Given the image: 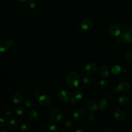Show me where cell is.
<instances>
[{
  "instance_id": "cell-1",
  "label": "cell",
  "mask_w": 132,
  "mask_h": 132,
  "mask_svg": "<svg viewBox=\"0 0 132 132\" xmlns=\"http://www.w3.org/2000/svg\"><path fill=\"white\" fill-rule=\"evenodd\" d=\"M65 81L69 87H77L79 83V76L77 72H72L67 75Z\"/></svg>"
},
{
  "instance_id": "cell-2",
  "label": "cell",
  "mask_w": 132,
  "mask_h": 132,
  "mask_svg": "<svg viewBox=\"0 0 132 132\" xmlns=\"http://www.w3.org/2000/svg\"><path fill=\"white\" fill-rule=\"evenodd\" d=\"M49 118L54 122H59L62 119V114L58 109L53 108L49 112Z\"/></svg>"
},
{
  "instance_id": "cell-3",
  "label": "cell",
  "mask_w": 132,
  "mask_h": 132,
  "mask_svg": "<svg viewBox=\"0 0 132 132\" xmlns=\"http://www.w3.org/2000/svg\"><path fill=\"white\" fill-rule=\"evenodd\" d=\"M71 93L68 90H61L58 94V97L61 101L69 102L72 99Z\"/></svg>"
},
{
  "instance_id": "cell-4",
  "label": "cell",
  "mask_w": 132,
  "mask_h": 132,
  "mask_svg": "<svg viewBox=\"0 0 132 132\" xmlns=\"http://www.w3.org/2000/svg\"><path fill=\"white\" fill-rule=\"evenodd\" d=\"M52 102V97L47 94H43L39 98V103L42 106H47L51 104Z\"/></svg>"
},
{
  "instance_id": "cell-5",
  "label": "cell",
  "mask_w": 132,
  "mask_h": 132,
  "mask_svg": "<svg viewBox=\"0 0 132 132\" xmlns=\"http://www.w3.org/2000/svg\"><path fill=\"white\" fill-rule=\"evenodd\" d=\"M130 86L128 82L123 81L120 82L117 87L113 90L114 92H121V93H125L128 91L129 89Z\"/></svg>"
},
{
  "instance_id": "cell-6",
  "label": "cell",
  "mask_w": 132,
  "mask_h": 132,
  "mask_svg": "<svg viewBox=\"0 0 132 132\" xmlns=\"http://www.w3.org/2000/svg\"><path fill=\"white\" fill-rule=\"evenodd\" d=\"M86 108L91 112H94L96 111L98 108V105L96 102L93 99H89L86 103Z\"/></svg>"
},
{
  "instance_id": "cell-7",
  "label": "cell",
  "mask_w": 132,
  "mask_h": 132,
  "mask_svg": "<svg viewBox=\"0 0 132 132\" xmlns=\"http://www.w3.org/2000/svg\"><path fill=\"white\" fill-rule=\"evenodd\" d=\"M121 37L124 42H132V31L130 30H126L123 31L121 34Z\"/></svg>"
},
{
  "instance_id": "cell-8",
  "label": "cell",
  "mask_w": 132,
  "mask_h": 132,
  "mask_svg": "<svg viewBox=\"0 0 132 132\" xmlns=\"http://www.w3.org/2000/svg\"><path fill=\"white\" fill-rule=\"evenodd\" d=\"M97 69V65L94 63H93V62H91L87 64L85 66L84 69L85 72L87 74H90V75H92L95 73L96 72Z\"/></svg>"
},
{
  "instance_id": "cell-9",
  "label": "cell",
  "mask_w": 132,
  "mask_h": 132,
  "mask_svg": "<svg viewBox=\"0 0 132 132\" xmlns=\"http://www.w3.org/2000/svg\"><path fill=\"white\" fill-rule=\"evenodd\" d=\"M93 25V22L91 20L85 19L81 22L80 26L82 30H88L90 29L92 27Z\"/></svg>"
},
{
  "instance_id": "cell-10",
  "label": "cell",
  "mask_w": 132,
  "mask_h": 132,
  "mask_svg": "<svg viewBox=\"0 0 132 132\" xmlns=\"http://www.w3.org/2000/svg\"><path fill=\"white\" fill-rule=\"evenodd\" d=\"M86 114V111L84 109H79L76 110L73 113L74 118L77 121L82 120Z\"/></svg>"
},
{
  "instance_id": "cell-11",
  "label": "cell",
  "mask_w": 132,
  "mask_h": 132,
  "mask_svg": "<svg viewBox=\"0 0 132 132\" xmlns=\"http://www.w3.org/2000/svg\"><path fill=\"white\" fill-rule=\"evenodd\" d=\"M114 118L118 121L122 122L125 120L126 116L125 113L120 109H117L113 113Z\"/></svg>"
},
{
  "instance_id": "cell-12",
  "label": "cell",
  "mask_w": 132,
  "mask_h": 132,
  "mask_svg": "<svg viewBox=\"0 0 132 132\" xmlns=\"http://www.w3.org/2000/svg\"><path fill=\"white\" fill-rule=\"evenodd\" d=\"M109 32L110 35L113 36L117 37L121 32V30L119 27L116 25H111L108 28Z\"/></svg>"
},
{
  "instance_id": "cell-13",
  "label": "cell",
  "mask_w": 132,
  "mask_h": 132,
  "mask_svg": "<svg viewBox=\"0 0 132 132\" xmlns=\"http://www.w3.org/2000/svg\"><path fill=\"white\" fill-rule=\"evenodd\" d=\"M98 108L102 111H105L108 107V102L107 98H101L98 103Z\"/></svg>"
},
{
  "instance_id": "cell-14",
  "label": "cell",
  "mask_w": 132,
  "mask_h": 132,
  "mask_svg": "<svg viewBox=\"0 0 132 132\" xmlns=\"http://www.w3.org/2000/svg\"><path fill=\"white\" fill-rule=\"evenodd\" d=\"M20 121L18 119H13L10 120L7 123V126L10 129H15L18 127L20 125Z\"/></svg>"
},
{
  "instance_id": "cell-15",
  "label": "cell",
  "mask_w": 132,
  "mask_h": 132,
  "mask_svg": "<svg viewBox=\"0 0 132 132\" xmlns=\"http://www.w3.org/2000/svg\"><path fill=\"white\" fill-rule=\"evenodd\" d=\"M27 116L30 121H35L37 120L39 118V113L36 110L32 109L28 111Z\"/></svg>"
},
{
  "instance_id": "cell-16",
  "label": "cell",
  "mask_w": 132,
  "mask_h": 132,
  "mask_svg": "<svg viewBox=\"0 0 132 132\" xmlns=\"http://www.w3.org/2000/svg\"><path fill=\"white\" fill-rule=\"evenodd\" d=\"M99 72L103 77L106 78L108 76L109 74V70L107 65H103L100 68Z\"/></svg>"
},
{
  "instance_id": "cell-17",
  "label": "cell",
  "mask_w": 132,
  "mask_h": 132,
  "mask_svg": "<svg viewBox=\"0 0 132 132\" xmlns=\"http://www.w3.org/2000/svg\"><path fill=\"white\" fill-rule=\"evenodd\" d=\"M10 42L7 40H3L0 42V51L1 52H6L10 47Z\"/></svg>"
},
{
  "instance_id": "cell-18",
  "label": "cell",
  "mask_w": 132,
  "mask_h": 132,
  "mask_svg": "<svg viewBox=\"0 0 132 132\" xmlns=\"http://www.w3.org/2000/svg\"><path fill=\"white\" fill-rule=\"evenodd\" d=\"M23 99V96L21 93L19 92L15 93L12 96V102L15 104H19L21 103Z\"/></svg>"
},
{
  "instance_id": "cell-19",
  "label": "cell",
  "mask_w": 132,
  "mask_h": 132,
  "mask_svg": "<svg viewBox=\"0 0 132 132\" xmlns=\"http://www.w3.org/2000/svg\"><path fill=\"white\" fill-rule=\"evenodd\" d=\"M14 112L18 116H22L25 113V109L23 106H16L14 109Z\"/></svg>"
},
{
  "instance_id": "cell-20",
  "label": "cell",
  "mask_w": 132,
  "mask_h": 132,
  "mask_svg": "<svg viewBox=\"0 0 132 132\" xmlns=\"http://www.w3.org/2000/svg\"><path fill=\"white\" fill-rule=\"evenodd\" d=\"M119 103L122 106L127 105L129 102V98L126 96H122L119 98Z\"/></svg>"
},
{
  "instance_id": "cell-21",
  "label": "cell",
  "mask_w": 132,
  "mask_h": 132,
  "mask_svg": "<svg viewBox=\"0 0 132 132\" xmlns=\"http://www.w3.org/2000/svg\"><path fill=\"white\" fill-rule=\"evenodd\" d=\"M84 96V93L81 90H76L73 93V97L77 100H80Z\"/></svg>"
},
{
  "instance_id": "cell-22",
  "label": "cell",
  "mask_w": 132,
  "mask_h": 132,
  "mask_svg": "<svg viewBox=\"0 0 132 132\" xmlns=\"http://www.w3.org/2000/svg\"><path fill=\"white\" fill-rule=\"evenodd\" d=\"M30 129V125L29 124L26 122H23L20 126V130L22 132H27Z\"/></svg>"
},
{
  "instance_id": "cell-23",
  "label": "cell",
  "mask_w": 132,
  "mask_h": 132,
  "mask_svg": "<svg viewBox=\"0 0 132 132\" xmlns=\"http://www.w3.org/2000/svg\"><path fill=\"white\" fill-rule=\"evenodd\" d=\"M122 71V68L120 65H115L111 69V72L114 75H118Z\"/></svg>"
},
{
  "instance_id": "cell-24",
  "label": "cell",
  "mask_w": 132,
  "mask_h": 132,
  "mask_svg": "<svg viewBox=\"0 0 132 132\" xmlns=\"http://www.w3.org/2000/svg\"><path fill=\"white\" fill-rule=\"evenodd\" d=\"M125 58L127 61L132 62V49L127 52L125 55Z\"/></svg>"
},
{
  "instance_id": "cell-25",
  "label": "cell",
  "mask_w": 132,
  "mask_h": 132,
  "mask_svg": "<svg viewBox=\"0 0 132 132\" xmlns=\"http://www.w3.org/2000/svg\"><path fill=\"white\" fill-rule=\"evenodd\" d=\"M27 5L28 7L30 9H34L37 6V3L35 0H29Z\"/></svg>"
},
{
  "instance_id": "cell-26",
  "label": "cell",
  "mask_w": 132,
  "mask_h": 132,
  "mask_svg": "<svg viewBox=\"0 0 132 132\" xmlns=\"http://www.w3.org/2000/svg\"><path fill=\"white\" fill-rule=\"evenodd\" d=\"M82 80H83V82H84V84H85L86 85H90L92 81L91 78L87 75H85L84 76Z\"/></svg>"
},
{
  "instance_id": "cell-27",
  "label": "cell",
  "mask_w": 132,
  "mask_h": 132,
  "mask_svg": "<svg viewBox=\"0 0 132 132\" xmlns=\"http://www.w3.org/2000/svg\"><path fill=\"white\" fill-rule=\"evenodd\" d=\"M25 105L27 108H31L34 105L33 101L30 98H26L25 101Z\"/></svg>"
},
{
  "instance_id": "cell-28",
  "label": "cell",
  "mask_w": 132,
  "mask_h": 132,
  "mask_svg": "<svg viewBox=\"0 0 132 132\" xmlns=\"http://www.w3.org/2000/svg\"><path fill=\"white\" fill-rule=\"evenodd\" d=\"M107 84H108L107 81L104 79L101 80L100 81V86H101V87H102L103 88H105L107 86Z\"/></svg>"
},
{
  "instance_id": "cell-29",
  "label": "cell",
  "mask_w": 132,
  "mask_h": 132,
  "mask_svg": "<svg viewBox=\"0 0 132 132\" xmlns=\"http://www.w3.org/2000/svg\"><path fill=\"white\" fill-rule=\"evenodd\" d=\"M94 115L93 113H90L88 114V115L87 116V120L89 122H92L94 120Z\"/></svg>"
},
{
  "instance_id": "cell-30",
  "label": "cell",
  "mask_w": 132,
  "mask_h": 132,
  "mask_svg": "<svg viewBox=\"0 0 132 132\" xmlns=\"http://www.w3.org/2000/svg\"><path fill=\"white\" fill-rule=\"evenodd\" d=\"M48 130L51 131H54V132H56V131H58V127L55 126V125H51L48 127Z\"/></svg>"
},
{
  "instance_id": "cell-31",
  "label": "cell",
  "mask_w": 132,
  "mask_h": 132,
  "mask_svg": "<svg viewBox=\"0 0 132 132\" xmlns=\"http://www.w3.org/2000/svg\"><path fill=\"white\" fill-rule=\"evenodd\" d=\"M74 125V121L72 119H68L65 122V125L67 127H71Z\"/></svg>"
},
{
  "instance_id": "cell-32",
  "label": "cell",
  "mask_w": 132,
  "mask_h": 132,
  "mask_svg": "<svg viewBox=\"0 0 132 132\" xmlns=\"http://www.w3.org/2000/svg\"><path fill=\"white\" fill-rule=\"evenodd\" d=\"M76 99H75L74 98H72L70 101H69V102L68 103V106L69 107H70V108H71V107H72L74 104H75V103H76Z\"/></svg>"
},
{
  "instance_id": "cell-33",
  "label": "cell",
  "mask_w": 132,
  "mask_h": 132,
  "mask_svg": "<svg viewBox=\"0 0 132 132\" xmlns=\"http://www.w3.org/2000/svg\"><path fill=\"white\" fill-rule=\"evenodd\" d=\"M12 115V112L11 110H8L5 111L4 112V116L7 118L11 117Z\"/></svg>"
},
{
  "instance_id": "cell-34",
  "label": "cell",
  "mask_w": 132,
  "mask_h": 132,
  "mask_svg": "<svg viewBox=\"0 0 132 132\" xmlns=\"http://www.w3.org/2000/svg\"><path fill=\"white\" fill-rule=\"evenodd\" d=\"M33 94L35 96H38L40 94V92L38 89H35L33 91Z\"/></svg>"
},
{
  "instance_id": "cell-35",
  "label": "cell",
  "mask_w": 132,
  "mask_h": 132,
  "mask_svg": "<svg viewBox=\"0 0 132 132\" xmlns=\"http://www.w3.org/2000/svg\"><path fill=\"white\" fill-rule=\"evenodd\" d=\"M0 125L2 126H5L6 125V121L3 118H1L0 120Z\"/></svg>"
},
{
  "instance_id": "cell-36",
  "label": "cell",
  "mask_w": 132,
  "mask_h": 132,
  "mask_svg": "<svg viewBox=\"0 0 132 132\" xmlns=\"http://www.w3.org/2000/svg\"><path fill=\"white\" fill-rule=\"evenodd\" d=\"M106 97L108 100H110L112 97V94L111 93H108L106 94Z\"/></svg>"
},
{
  "instance_id": "cell-37",
  "label": "cell",
  "mask_w": 132,
  "mask_h": 132,
  "mask_svg": "<svg viewBox=\"0 0 132 132\" xmlns=\"http://www.w3.org/2000/svg\"><path fill=\"white\" fill-rule=\"evenodd\" d=\"M0 131L1 132H9V130L5 129V128H1L0 129Z\"/></svg>"
},
{
  "instance_id": "cell-38",
  "label": "cell",
  "mask_w": 132,
  "mask_h": 132,
  "mask_svg": "<svg viewBox=\"0 0 132 132\" xmlns=\"http://www.w3.org/2000/svg\"><path fill=\"white\" fill-rule=\"evenodd\" d=\"M115 41H116V42H117V43H119L120 42V39H119V38L117 37V38H116V39H115Z\"/></svg>"
},
{
  "instance_id": "cell-39",
  "label": "cell",
  "mask_w": 132,
  "mask_h": 132,
  "mask_svg": "<svg viewBox=\"0 0 132 132\" xmlns=\"http://www.w3.org/2000/svg\"><path fill=\"white\" fill-rule=\"evenodd\" d=\"M103 131H107V132L110 131V132H114V131H113V130H110V129H104V130H103Z\"/></svg>"
},
{
  "instance_id": "cell-40",
  "label": "cell",
  "mask_w": 132,
  "mask_h": 132,
  "mask_svg": "<svg viewBox=\"0 0 132 132\" xmlns=\"http://www.w3.org/2000/svg\"><path fill=\"white\" fill-rule=\"evenodd\" d=\"M26 0H16V1H18L19 3H23L24 2H25Z\"/></svg>"
},
{
  "instance_id": "cell-41",
  "label": "cell",
  "mask_w": 132,
  "mask_h": 132,
  "mask_svg": "<svg viewBox=\"0 0 132 132\" xmlns=\"http://www.w3.org/2000/svg\"><path fill=\"white\" fill-rule=\"evenodd\" d=\"M76 132H82V131H83V130H82V129H77V130H76Z\"/></svg>"
},
{
  "instance_id": "cell-42",
  "label": "cell",
  "mask_w": 132,
  "mask_h": 132,
  "mask_svg": "<svg viewBox=\"0 0 132 132\" xmlns=\"http://www.w3.org/2000/svg\"><path fill=\"white\" fill-rule=\"evenodd\" d=\"M130 28L132 29V22L130 23Z\"/></svg>"
}]
</instances>
